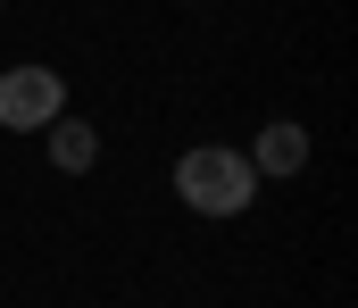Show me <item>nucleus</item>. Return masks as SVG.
<instances>
[{"label":"nucleus","mask_w":358,"mask_h":308,"mask_svg":"<svg viewBox=\"0 0 358 308\" xmlns=\"http://www.w3.org/2000/svg\"><path fill=\"white\" fill-rule=\"evenodd\" d=\"M176 200L192 217H208V225H225V217H250L259 200V167L234 150V142H192L176 159Z\"/></svg>","instance_id":"nucleus-1"},{"label":"nucleus","mask_w":358,"mask_h":308,"mask_svg":"<svg viewBox=\"0 0 358 308\" xmlns=\"http://www.w3.org/2000/svg\"><path fill=\"white\" fill-rule=\"evenodd\" d=\"M67 75L25 59V67H0V133H42L50 117H67Z\"/></svg>","instance_id":"nucleus-2"},{"label":"nucleus","mask_w":358,"mask_h":308,"mask_svg":"<svg viewBox=\"0 0 358 308\" xmlns=\"http://www.w3.org/2000/svg\"><path fill=\"white\" fill-rule=\"evenodd\" d=\"M242 159L259 167V184H267V175H308V125H300V117H267Z\"/></svg>","instance_id":"nucleus-3"},{"label":"nucleus","mask_w":358,"mask_h":308,"mask_svg":"<svg viewBox=\"0 0 358 308\" xmlns=\"http://www.w3.org/2000/svg\"><path fill=\"white\" fill-rule=\"evenodd\" d=\"M42 159H50L59 175H92V167H100V125L76 117V108L50 117V125H42Z\"/></svg>","instance_id":"nucleus-4"},{"label":"nucleus","mask_w":358,"mask_h":308,"mask_svg":"<svg viewBox=\"0 0 358 308\" xmlns=\"http://www.w3.org/2000/svg\"><path fill=\"white\" fill-rule=\"evenodd\" d=\"M0 17H8V0H0Z\"/></svg>","instance_id":"nucleus-5"}]
</instances>
